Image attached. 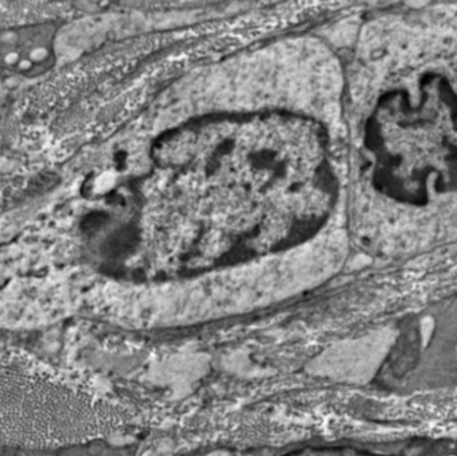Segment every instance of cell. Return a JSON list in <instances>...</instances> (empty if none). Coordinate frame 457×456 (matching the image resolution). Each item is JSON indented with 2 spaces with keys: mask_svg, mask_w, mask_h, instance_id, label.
<instances>
[{
  "mask_svg": "<svg viewBox=\"0 0 457 456\" xmlns=\"http://www.w3.org/2000/svg\"><path fill=\"white\" fill-rule=\"evenodd\" d=\"M373 184L416 203L457 191V75L426 70L380 97L365 129Z\"/></svg>",
  "mask_w": 457,
  "mask_h": 456,
  "instance_id": "obj_1",
  "label": "cell"
}]
</instances>
